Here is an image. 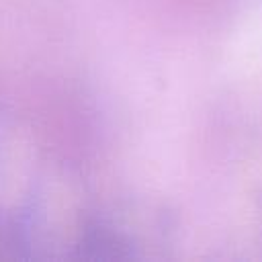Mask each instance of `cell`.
Instances as JSON below:
<instances>
[{
    "mask_svg": "<svg viewBox=\"0 0 262 262\" xmlns=\"http://www.w3.org/2000/svg\"><path fill=\"white\" fill-rule=\"evenodd\" d=\"M260 219H262V194H260Z\"/></svg>",
    "mask_w": 262,
    "mask_h": 262,
    "instance_id": "6da1fadb",
    "label": "cell"
}]
</instances>
